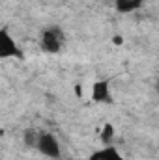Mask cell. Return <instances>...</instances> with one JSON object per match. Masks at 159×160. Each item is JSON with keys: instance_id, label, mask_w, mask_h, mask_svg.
<instances>
[{"instance_id": "obj_3", "label": "cell", "mask_w": 159, "mask_h": 160, "mask_svg": "<svg viewBox=\"0 0 159 160\" xmlns=\"http://www.w3.org/2000/svg\"><path fill=\"white\" fill-rule=\"evenodd\" d=\"M36 149L40 151L41 155H45L47 158H58V157H60V143H58L56 136L51 134V132L40 134Z\"/></svg>"}, {"instance_id": "obj_7", "label": "cell", "mask_w": 159, "mask_h": 160, "mask_svg": "<svg viewBox=\"0 0 159 160\" xmlns=\"http://www.w3.org/2000/svg\"><path fill=\"white\" fill-rule=\"evenodd\" d=\"M112 138H114V127H112L111 123H107V125L103 127V130H101V140H103L105 143H109Z\"/></svg>"}, {"instance_id": "obj_6", "label": "cell", "mask_w": 159, "mask_h": 160, "mask_svg": "<svg viewBox=\"0 0 159 160\" xmlns=\"http://www.w3.org/2000/svg\"><path fill=\"white\" fill-rule=\"evenodd\" d=\"M144 0H114V8L120 13H131L142 6Z\"/></svg>"}, {"instance_id": "obj_8", "label": "cell", "mask_w": 159, "mask_h": 160, "mask_svg": "<svg viewBox=\"0 0 159 160\" xmlns=\"http://www.w3.org/2000/svg\"><path fill=\"white\" fill-rule=\"evenodd\" d=\"M38 138H40V134L36 136L34 132H26V134H25V143H26V145L36 147V145H38Z\"/></svg>"}, {"instance_id": "obj_10", "label": "cell", "mask_w": 159, "mask_h": 160, "mask_svg": "<svg viewBox=\"0 0 159 160\" xmlns=\"http://www.w3.org/2000/svg\"><path fill=\"white\" fill-rule=\"evenodd\" d=\"M156 91L159 93V78H157V82H156Z\"/></svg>"}, {"instance_id": "obj_4", "label": "cell", "mask_w": 159, "mask_h": 160, "mask_svg": "<svg viewBox=\"0 0 159 160\" xmlns=\"http://www.w3.org/2000/svg\"><path fill=\"white\" fill-rule=\"evenodd\" d=\"M0 58H23V52L6 28L0 30Z\"/></svg>"}, {"instance_id": "obj_1", "label": "cell", "mask_w": 159, "mask_h": 160, "mask_svg": "<svg viewBox=\"0 0 159 160\" xmlns=\"http://www.w3.org/2000/svg\"><path fill=\"white\" fill-rule=\"evenodd\" d=\"M64 45H66V36L58 26H51V28H45L41 32L40 38L41 50H45L49 54H56L64 48Z\"/></svg>"}, {"instance_id": "obj_9", "label": "cell", "mask_w": 159, "mask_h": 160, "mask_svg": "<svg viewBox=\"0 0 159 160\" xmlns=\"http://www.w3.org/2000/svg\"><path fill=\"white\" fill-rule=\"evenodd\" d=\"M114 43H116V45H122V43H123V39H122V38H114Z\"/></svg>"}, {"instance_id": "obj_2", "label": "cell", "mask_w": 159, "mask_h": 160, "mask_svg": "<svg viewBox=\"0 0 159 160\" xmlns=\"http://www.w3.org/2000/svg\"><path fill=\"white\" fill-rule=\"evenodd\" d=\"M90 99L97 104H114V95L111 91V84L109 80H96L92 84V91H90Z\"/></svg>"}, {"instance_id": "obj_5", "label": "cell", "mask_w": 159, "mask_h": 160, "mask_svg": "<svg viewBox=\"0 0 159 160\" xmlns=\"http://www.w3.org/2000/svg\"><path fill=\"white\" fill-rule=\"evenodd\" d=\"M88 160H123V157L120 155V151L114 147V145H105L97 151H94Z\"/></svg>"}]
</instances>
